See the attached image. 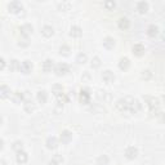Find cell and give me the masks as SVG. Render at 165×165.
I'll use <instances>...</instances> for the list:
<instances>
[{"instance_id":"6da1fadb","label":"cell","mask_w":165,"mask_h":165,"mask_svg":"<svg viewBox=\"0 0 165 165\" xmlns=\"http://www.w3.org/2000/svg\"><path fill=\"white\" fill-rule=\"evenodd\" d=\"M69 70H70L69 64H66V63H63V62H62V63H57L56 66H54V72H56L58 76L67 74V72H69Z\"/></svg>"},{"instance_id":"7a4b0ae2","label":"cell","mask_w":165,"mask_h":165,"mask_svg":"<svg viewBox=\"0 0 165 165\" xmlns=\"http://www.w3.org/2000/svg\"><path fill=\"white\" fill-rule=\"evenodd\" d=\"M124 153H125V156H126L129 160H134V159L138 156V148L134 147V146H129V147L125 148Z\"/></svg>"},{"instance_id":"3957f363","label":"cell","mask_w":165,"mask_h":165,"mask_svg":"<svg viewBox=\"0 0 165 165\" xmlns=\"http://www.w3.org/2000/svg\"><path fill=\"white\" fill-rule=\"evenodd\" d=\"M145 102L147 103V106H148L150 108L159 107V106H160V100H159V98L152 97V95H145Z\"/></svg>"},{"instance_id":"277c9868","label":"cell","mask_w":165,"mask_h":165,"mask_svg":"<svg viewBox=\"0 0 165 165\" xmlns=\"http://www.w3.org/2000/svg\"><path fill=\"white\" fill-rule=\"evenodd\" d=\"M8 8H9V10H10L12 13H19L23 7H22L21 2H18V0H13V2H10V3L8 4Z\"/></svg>"},{"instance_id":"5b68a950","label":"cell","mask_w":165,"mask_h":165,"mask_svg":"<svg viewBox=\"0 0 165 165\" xmlns=\"http://www.w3.org/2000/svg\"><path fill=\"white\" fill-rule=\"evenodd\" d=\"M90 97H92V94H90V90L88 89V88L81 89V92H80V101L83 103H90Z\"/></svg>"},{"instance_id":"8992f818","label":"cell","mask_w":165,"mask_h":165,"mask_svg":"<svg viewBox=\"0 0 165 165\" xmlns=\"http://www.w3.org/2000/svg\"><path fill=\"white\" fill-rule=\"evenodd\" d=\"M102 79H103V81H105V83L111 84V83H114V80H115V75H114V72H112V71L106 70V71H103V72H102Z\"/></svg>"},{"instance_id":"52a82bcc","label":"cell","mask_w":165,"mask_h":165,"mask_svg":"<svg viewBox=\"0 0 165 165\" xmlns=\"http://www.w3.org/2000/svg\"><path fill=\"white\" fill-rule=\"evenodd\" d=\"M32 30H34V27H32L31 23H25V25H22L19 31H21V36H26L28 38V35L32 32Z\"/></svg>"},{"instance_id":"ba28073f","label":"cell","mask_w":165,"mask_h":165,"mask_svg":"<svg viewBox=\"0 0 165 165\" xmlns=\"http://www.w3.org/2000/svg\"><path fill=\"white\" fill-rule=\"evenodd\" d=\"M59 139H61V142H62V143L67 145V143H70V142H71V139H72V133H71L70 130H63L62 133H61V137H59Z\"/></svg>"},{"instance_id":"9c48e42d","label":"cell","mask_w":165,"mask_h":165,"mask_svg":"<svg viewBox=\"0 0 165 165\" xmlns=\"http://www.w3.org/2000/svg\"><path fill=\"white\" fill-rule=\"evenodd\" d=\"M19 71H21V72H23V74H28V72H31V71H32V63H31L28 59H26V61H23V62H21Z\"/></svg>"},{"instance_id":"30bf717a","label":"cell","mask_w":165,"mask_h":165,"mask_svg":"<svg viewBox=\"0 0 165 165\" xmlns=\"http://www.w3.org/2000/svg\"><path fill=\"white\" fill-rule=\"evenodd\" d=\"M45 143H47V147H48V148L54 150V148H57V147H58V138H57V137H54V136L48 137Z\"/></svg>"},{"instance_id":"8fae6325","label":"cell","mask_w":165,"mask_h":165,"mask_svg":"<svg viewBox=\"0 0 165 165\" xmlns=\"http://www.w3.org/2000/svg\"><path fill=\"white\" fill-rule=\"evenodd\" d=\"M116 108L119 110L120 112H124V111H129V107H128V103L125 101V98H121V100H119L116 103H115Z\"/></svg>"},{"instance_id":"7c38bea8","label":"cell","mask_w":165,"mask_h":165,"mask_svg":"<svg viewBox=\"0 0 165 165\" xmlns=\"http://www.w3.org/2000/svg\"><path fill=\"white\" fill-rule=\"evenodd\" d=\"M25 93H22V92H19V90H17V92H14L13 94H12V101L14 102V103H21V102H25Z\"/></svg>"},{"instance_id":"4fadbf2b","label":"cell","mask_w":165,"mask_h":165,"mask_svg":"<svg viewBox=\"0 0 165 165\" xmlns=\"http://www.w3.org/2000/svg\"><path fill=\"white\" fill-rule=\"evenodd\" d=\"M141 110H142V103H141L138 100H134L133 102H131L130 107H129V112L136 114V112H139Z\"/></svg>"},{"instance_id":"5bb4252c","label":"cell","mask_w":165,"mask_h":165,"mask_svg":"<svg viewBox=\"0 0 165 165\" xmlns=\"http://www.w3.org/2000/svg\"><path fill=\"white\" fill-rule=\"evenodd\" d=\"M117 25H119V27L121 28V30H128L129 26H130V21L126 17H121V18H119Z\"/></svg>"},{"instance_id":"9a60e30c","label":"cell","mask_w":165,"mask_h":165,"mask_svg":"<svg viewBox=\"0 0 165 165\" xmlns=\"http://www.w3.org/2000/svg\"><path fill=\"white\" fill-rule=\"evenodd\" d=\"M41 34L45 36V38H50L54 34V28L50 25H44L43 28H41Z\"/></svg>"},{"instance_id":"2e32d148","label":"cell","mask_w":165,"mask_h":165,"mask_svg":"<svg viewBox=\"0 0 165 165\" xmlns=\"http://www.w3.org/2000/svg\"><path fill=\"white\" fill-rule=\"evenodd\" d=\"M129 66H130V61H129V58H128V57H123V58H120V61H119V69H120V70L125 71V70H128V69H129Z\"/></svg>"},{"instance_id":"e0dca14e","label":"cell","mask_w":165,"mask_h":165,"mask_svg":"<svg viewBox=\"0 0 165 165\" xmlns=\"http://www.w3.org/2000/svg\"><path fill=\"white\" fill-rule=\"evenodd\" d=\"M81 34H83V30H81V27L78 26V25H74V26L71 27V30H70V35L74 36V38H80Z\"/></svg>"},{"instance_id":"ac0fdd59","label":"cell","mask_w":165,"mask_h":165,"mask_svg":"<svg viewBox=\"0 0 165 165\" xmlns=\"http://www.w3.org/2000/svg\"><path fill=\"white\" fill-rule=\"evenodd\" d=\"M103 47L106 49H112L115 47V39L111 38V36H106L103 39Z\"/></svg>"},{"instance_id":"d6986e66","label":"cell","mask_w":165,"mask_h":165,"mask_svg":"<svg viewBox=\"0 0 165 165\" xmlns=\"http://www.w3.org/2000/svg\"><path fill=\"white\" fill-rule=\"evenodd\" d=\"M159 34V27L156 26V25H150L148 27H147V35L150 36V38H155L156 35Z\"/></svg>"},{"instance_id":"ffe728a7","label":"cell","mask_w":165,"mask_h":165,"mask_svg":"<svg viewBox=\"0 0 165 165\" xmlns=\"http://www.w3.org/2000/svg\"><path fill=\"white\" fill-rule=\"evenodd\" d=\"M23 108H25V111L26 112H32L35 110V103H34V101L32 100H26L25 102H23Z\"/></svg>"},{"instance_id":"44dd1931","label":"cell","mask_w":165,"mask_h":165,"mask_svg":"<svg viewBox=\"0 0 165 165\" xmlns=\"http://www.w3.org/2000/svg\"><path fill=\"white\" fill-rule=\"evenodd\" d=\"M10 88L8 86V85H5V84H3L2 86H0V97L2 98H8V97H10Z\"/></svg>"},{"instance_id":"7402d4cb","label":"cell","mask_w":165,"mask_h":165,"mask_svg":"<svg viewBox=\"0 0 165 165\" xmlns=\"http://www.w3.org/2000/svg\"><path fill=\"white\" fill-rule=\"evenodd\" d=\"M54 69V63H53V61L52 59H45L43 62V71H45V72H49V71H52Z\"/></svg>"},{"instance_id":"603a6c76","label":"cell","mask_w":165,"mask_h":165,"mask_svg":"<svg viewBox=\"0 0 165 165\" xmlns=\"http://www.w3.org/2000/svg\"><path fill=\"white\" fill-rule=\"evenodd\" d=\"M133 53L136 54V56H143L145 54V47L142 45V44H134L133 45Z\"/></svg>"},{"instance_id":"cb8c5ba5","label":"cell","mask_w":165,"mask_h":165,"mask_svg":"<svg viewBox=\"0 0 165 165\" xmlns=\"http://www.w3.org/2000/svg\"><path fill=\"white\" fill-rule=\"evenodd\" d=\"M36 100H38L39 103H45L47 100H48V94H47V92H45V90H40V92H38V93H36Z\"/></svg>"},{"instance_id":"d4e9b609","label":"cell","mask_w":165,"mask_h":165,"mask_svg":"<svg viewBox=\"0 0 165 165\" xmlns=\"http://www.w3.org/2000/svg\"><path fill=\"white\" fill-rule=\"evenodd\" d=\"M16 159H17V161H18V162L23 164V162H26V161L28 160V155H27V153H26L25 151H19V152H17Z\"/></svg>"},{"instance_id":"484cf974","label":"cell","mask_w":165,"mask_h":165,"mask_svg":"<svg viewBox=\"0 0 165 165\" xmlns=\"http://www.w3.org/2000/svg\"><path fill=\"white\" fill-rule=\"evenodd\" d=\"M63 86L61 85V84H54L53 86H52V93L56 95V97H58V95H61V94H63Z\"/></svg>"},{"instance_id":"4316f807","label":"cell","mask_w":165,"mask_h":165,"mask_svg":"<svg viewBox=\"0 0 165 165\" xmlns=\"http://www.w3.org/2000/svg\"><path fill=\"white\" fill-rule=\"evenodd\" d=\"M137 10L139 13H146L148 10V3L147 2H138L137 3Z\"/></svg>"},{"instance_id":"83f0119b","label":"cell","mask_w":165,"mask_h":165,"mask_svg":"<svg viewBox=\"0 0 165 165\" xmlns=\"http://www.w3.org/2000/svg\"><path fill=\"white\" fill-rule=\"evenodd\" d=\"M108 162H110V159L107 155H101L97 159V165H108Z\"/></svg>"},{"instance_id":"f1b7e54d","label":"cell","mask_w":165,"mask_h":165,"mask_svg":"<svg viewBox=\"0 0 165 165\" xmlns=\"http://www.w3.org/2000/svg\"><path fill=\"white\" fill-rule=\"evenodd\" d=\"M19 67H21V63H19V61H17V59H12L9 62V70L10 71H16V70H19Z\"/></svg>"},{"instance_id":"f546056e","label":"cell","mask_w":165,"mask_h":165,"mask_svg":"<svg viewBox=\"0 0 165 165\" xmlns=\"http://www.w3.org/2000/svg\"><path fill=\"white\" fill-rule=\"evenodd\" d=\"M12 147H13V150H14L16 152L23 151V142H22V141H16Z\"/></svg>"},{"instance_id":"4dcf8cb0","label":"cell","mask_w":165,"mask_h":165,"mask_svg":"<svg viewBox=\"0 0 165 165\" xmlns=\"http://www.w3.org/2000/svg\"><path fill=\"white\" fill-rule=\"evenodd\" d=\"M86 61H88V57H86V54H85V53H79V54H78V57H76V62L80 63V64L85 63Z\"/></svg>"},{"instance_id":"1f68e13d","label":"cell","mask_w":165,"mask_h":165,"mask_svg":"<svg viewBox=\"0 0 165 165\" xmlns=\"http://www.w3.org/2000/svg\"><path fill=\"white\" fill-rule=\"evenodd\" d=\"M142 79H145V80H150V79H152V76H153V74L151 72V70H143L142 71Z\"/></svg>"},{"instance_id":"d6a6232c","label":"cell","mask_w":165,"mask_h":165,"mask_svg":"<svg viewBox=\"0 0 165 165\" xmlns=\"http://www.w3.org/2000/svg\"><path fill=\"white\" fill-rule=\"evenodd\" d=\"M71 8V3L70 2H62L58 4V9L59 10H69Z\"/></svg>"},{"instance_id":"836d02e7","label":"cell","mask_w":165,"mask_h":165,"mask_svg":"<svg viewBox=\"0 0 165 165\" xmlns=\"http://www.w3.org/2000/svg\"><path fill=\"white\" fill-rule=\"evenodd\" d=\"M70 52H71L70 47H69V45H66V44H63V45L59 48V53H61V54H63V56H69Z\"/></svg>"},{"instance_id":"e575fe53","label":"cell","mask_w":165,"mask_h":165,"mask_svg":"<svg viewBox=\"0 0 165 165\" xmlns=\"http://www.w3.org/2000/svg\"><path fill=\"white\" fill-rule=\"evenodd\" d=\"M90 64H92L93 69H98V67L101 66V58H100V57H93Z\"/></svg>"},{"instance_id":"d590c367","label":"cell","mask_w":165,"mask_h":165,"mask_svg":"<svg viewBox=\"0 0 165 165\" xmlns=\"http://www.w3.org/2000/svg\"><path fill=\"white\" fill-rule=\"evenodd\" d=\"M18 45L19 47H28L30 45V39L26 38V36H22L21 40H19V43H18Z\"/></svg>"},{"instance_id":"8d00e7d4","label":"cell","mask_w":165,"mask_h":165,"mask_svg":"<svg viewBox=\"0 0 165 165\" xmlns=\"http://www.w3.org/2000/svg\"><path fill=\"white\" fill-rule=\"evenodd\" d=\"M103 5H105V8H106V9H108V10H110V9H114V8H115L116 3L114 2V0H107V2H105V3H103Z\"/></svg>"},{"instance_id":"74e56055","label":"cell","mask_w":165,"mask_h":165,"mask_svg":"<svg viewBox=\"0 0 165 165\" xmlns=\"http://www.w3.org/2000/svg\"><path fill=\"white\" fill-rule=\"evenodd\" d=\"M150 112L151 115H156V116H160L162 112L160 111V106L159 107H153V108H150Z\"/></svg>"},{"instance_id":"f35d334b","label":"cell","mask_w":165,"mask_h":165,"mask_svg":"<svg viewBox=\"0 0 165 165\" xmlns=\"http://www.w3.org/2000/svg\"><path fill=\"white\" fill-rule=\"evenodd\" d=\"M81 79H83V81L84 83H88V81H90V79H92V76H90V74L89 72H84L83 74V76H81Z\"/></svg>"},{"instance_id":"ab89813d","label":"cell","mask_w":165,"mask_h":165,"mask_svg":"<svg viewBox=\"0 0 165 165\" xmlns=\"http://www.w3.org/2000/svg\"><path fill=\"white\" fill-rule=\"evenodd\" d=\"M53 160L56 161V162H58V164H62L63 162V157H62V155H59V153H56V155H54V157H53Z\"/></svg>"},{"instance_id":"60d3db41","label":"cell","mask_w":165,"mask_h":165,"mask_svg":"<svg viewBox=\"0 0 165 165\" xmlns=\"http://www.w3.org/2000/svg\"><path fill=\"white\" fill-rule=\"evenodd\" d=\"M0 69H2V70L5 69V59L4 58H0Z\"/></svg>"},{"instance_id":"b9f144b4","label":"cell","mask_w":165,"mask_h":165,"mask_svg":"<svg viewBox=\"0 0 165 165\" xmlns=\"http://www.w3.org/2000/svg\"><path fill=\"white\" fill-rule=\"evenodd\" d=\"M48 165H59V164H58V162H56L54 160H52V161H49V162H48Z\"/></svg>"},{"instance_id":"7bdbcfd3","label":"cell","mask_w":165,"mask_h":165,"mask_svg":"<svg viewBox=\"0 0 165 165\" xmlns=\"http://www.w3.org/2000/svg\"><path fill=\"white\" fill-rule=\"evenodd\" d=\"M160 117H161V121L165 123V112H162V114L160 115Z\"/></svg>"},{"instance_id":"ee69618b","label":"cell","mask_w":165,"mask_h":165,"mask_svg":"<svg viewBox=\"0 0 165 165\" xmlns=\"http://www.w3.org/2000/svg\"><path fill=\"white\" fill-rule=\"evenodd\" d=\"M0 165H7V161L4 159H2V160H0Z\"/></svg>"},{"instance_id":"f6af8a7d","label":"cell","mask_w":165,"mask_h":165,"mask_svg":"<svg viewBox=\"0 0 165 165\" xmlns=\"http://www.w3.org/2000/svg\"><path fill=\"white\" fill-rule=\"evenodd\" d=\"M160 101H161V102H162V103L165 105V94H164V95H161V98H160Z\"/></svg>"}]
</instances>
